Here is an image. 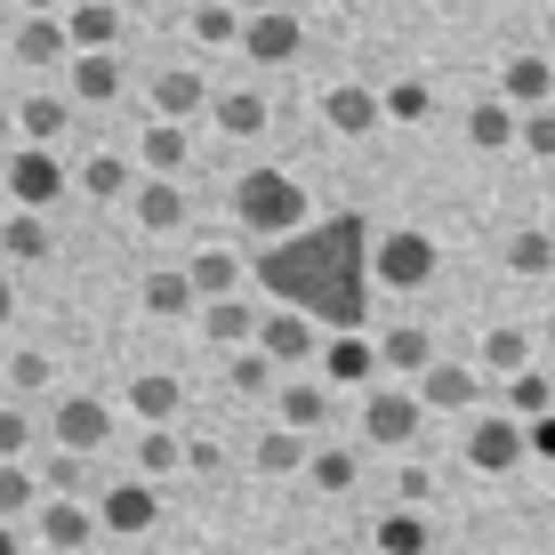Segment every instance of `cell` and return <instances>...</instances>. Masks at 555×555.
I'll use <instances>...</instances> for the list:
<instances>
[{
    "instance_id": "cell-1",
    "label": "cell",
    "mask_w": 555,
    "mask_h": 555,
    "mask_svg": "<svg viewBox=\"0 0 555 555\" xmlns=\"http://www.w3.org/2000/svg\"><path fill=\"white\" fill-rule=\"evenodd\" d=\"M0 331H9V242H0Z\"/></svg>"
}]
</instances>
